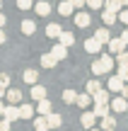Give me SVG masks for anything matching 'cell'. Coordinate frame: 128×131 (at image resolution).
<instances>
[{"instance_id":"6da1fadb","label":"cell","mask_w":128,"mask_h":131,"mask_svg":"<svg viewBox=\"0 0 128 131\" xmlns=\"http://www.w3.org/2000/svg\"><path fill=\"white\" fill-rule=\"evenodd\" d=\"M111 68H114V58H111L109 53H104L99 61L92 63V73H94V75H104V73H109Z\"/></svg>"},{"instance_id":"7a4b0ae2","label":"cell","mask_w":128,"mask_h":131,"mask_svg":"<svg viewBox=\"0 0 128 131\" xmlns=\"http://www.w3.org/2000/svg\"><path fill=\"white\" fill-rule=\"evenodd\" d=\"M109 107L114 109V112H119V114H123L126 109H128V100L123 97V95H121V97H114V100H111V102H109Z\"/></svg>"},{"instance_id":"3957f363","label":"cell","mask_w":128,"mask_h":131,"mask_svg":"<svg viewBox=\"0 0 128 131\" xmlns=\"http://www.w3.org/2000/svg\"><path fill=\"white\" fill-rule=\"evenodd\" d=\"M73 22H75V27H80V29H85V27H90V15L87 12H75L73 15Z\"/></svg>"},{"instance_id":"277c9868","label":"cell","mask_w":128,"mask_h":131,"mask_svg":"<svg viewBox=\"0 0 128 131\" xmlns=\"http://www.w3.org/2000/svg\"><path fill=\"white\" fill-rule=\"evenodd\" d=\"M51 56H53V58H56V61H58V63H61V61H63V58H65V56H68V46H63V44H61V41H58V44H56V46H51Z\"/></svg>"},{"instance_id":"5b68a950","label":"cell","mask_w":128,"mask_h":131,"mask_svg":"<svg viewBox=\"0 0 128 131\" xmlns=\"http://www.w3.org/2000/svg\"><path fill=\"white\" fill-rule=\"evenodd\" d=\"M34 12L39 15V17H46V15H51V5H48V0H39L36 5H32Z\"/></svg>"},{"instance_id":"8992f818","label":"cell","mask_w":128,"mask_h":131,"mask_svg":"<svg viewBox=\"0 0 128 131\" xmlns=\"http://www.w3.org/2000/svg\"><path fill=\"white\" fill-rule=\"evenodd\" d=\"M104 46H109V51H111V53L116 56L119 51H123V49H126V44H123V39L119 37V39H109V41H106Z\"/></svg>"},{"instance_id":"52a82bcc","label":"cell","mask_w":128,"mask_h":131,"mask_svg":"<svg viewBox=\"0 0 128 131\" xmlns=\"http://www.w3.org/2000/svg\"><path fill=\"white\" fill-rule=\"evenodd\" d=\"M3 117L5 119H10V122H15V119H19V109H17V104H5V109H3Z\"/></svg>"},{"instance_id":"ba28073f","label":"cell","mask_w":128,"mask_h":131,"mask_svg":"<svg viewBox=\"0 0 128 131\" xmlns=\"http://www.w3.org/2000/svg\"><path fill=\"white\" fill-rule=\"evenodd\" d=\"M34 112H39V114H44V117H46V114L51 112V102H48L46 97L36 100V104H34Z\"/></svg>"},{"instance_id":"9c48e42d","label":"cell","mask_w":128,"mask_h":131,"mask_svg":"<svg viewBox=\"0 0 128 131\" xmlns=\"http://www.w3.org/2000/svg\"><path fill=\"white\" fill-rule=\"evenodd\" d=\"M123 85H126V80H121L119 75H111L109 78V92H121Z\"/></svg>"},{"instance_id":"30bf717a","label":"cell","mask_w":128,"mask_h":131,"mask_svg":"<svg viewBox=\"0 0 128 131\" xmlns=\"http://www.w3.org/2000/svg\"><path fill=\"white\" fill-rule=\"evenodd\" d=\"M46 124H48V129H61V114H56V112H48L46 114Z\"/></svg>"},{"instance_id":"8fae6325","label":"cell","mask_w":128,"mask_h":131,"mask_svg":"<svg viewBox=\"0 0 128 131\" xmlns=\"http://www.w3.org/2000/svg\"><path fill=\"white\" fill-rule=\"evenodd\" d=\"M75 104H77L80 109H87V107L92 104V95H90V92H82V95H77V97H75Z\"/></svg>"},{"instance_id":"7c38bea8","label":"cell","mask_w":128,"mask_h":131,"mask_svg":"<svg viewBox=\"0 0 128 131\" xmlns=\"http://www.w3.org/2000/svg\"><path fill=\"white\" fill-rule=\"evenodd\" d=\"M58 41H61L63 46H73V44H75V34H73V32H63V29H61V34H58Z\"/></svg>"},{"instance_id":"4fadbf2b","label":"cell","mask_w":128,"mask_h":131,"mask_svg":"<svg viewBox=\"0 0 128 131\" xmlns=\"http://www.w3.org/2000/svg\"><path fill=\"white\" fill-rule=\"evenodd\" d=\"M94 39H97V41L102 44V46H104V44H106V41L111 39V34H109V29H106V27H99V29L94 32Z\"/></svg>"},{"instance_id":"5bb4252c","label":"cell","mask_w":128,"mask_h":131,"mask_svg":"<svg viewBox=\"0 0 128 131\" xmlns=\"http://www.w3.org/2000/svg\"><path fill=\"white\" fill-rule=\"evenodd\" d=\"M19 119H32L34 117V104H19Z\"/></svg>"},{"instance_id":"9a60e30c","label":"cell","mask_w":128,"mask_h":131,"mask_svg":"<svg viewBox=\"0 0 128 131\" xmlns=\"http://www.w3.org/2000/svg\"><path fill=\"white\" fill-rule=\"evenodd\" d=\"M94 122H97L94 112H85V114H82V119H80V124H82L85 129H92V126H94Z\"/></svg>"},{"instance_id":"2e32d148","label":"cell","mask_w":128,"mask_h":131,"mask_svg":"<svg viewBox=\"0 0 128 131\" xmlns=\"http://www.w3.org/2000/svg\"><path fill=\"white\" fill-rule=\"evenodd\" d=\"M99 49H102V44L97 41L94 37H92V39H87V41H85V51H87V53H99Z\"/></svg>"},{"instance_id":"e0dca14e","label":"cell","mask_w":128,"mask_h":131,"mask_svg":"<svg viewBox=\"0 0 128 131\" xmlns=\"http://www.w3.org/2000/svg\"><path fill=\"white\" fill-rule=\"evenodd\" d=\"M73 10H75V7H73V3H70V0H63V3L58 5V12H61L63 17H70V15H73Z\"/></svg>"},{"instance_id":"ac0fdd59","label":"cell","mask_w":128,"mask_h":131,"mask_svg":"<svg viewBox=\"0 0 128 131\" xmlns=\"http://www.w3.org/2000/svg\"><path fill=\"white\" fill-rule=\"evenodd\" d=\"M19 29H22V34H27V37H32V34L36 32V24H34L32 19H24V22L19 24Z\"/></svg>"},{"instance_id":"d6986e66","label":"cell","mask_w":128,"mask_h":131,"mask_svg":"<svg viewBox=\"0 0 128 131\" xmlns=\"http://www.w3.org/2000/svg\"><path fill=\"white\" fill-rule=\"evenodd\" d=\"M41 97H46V88L34 83V85H32V100L36 102V100H41Z\"/></svg>"},{"instance_id":"ffe728a7","label":"cell","mask_w":128,"mask_h":131,"mask_svg":"<svg viewBox=\"0 0 128 131\" xmlns=\"http://www.w3.org/2000/svg\"><path fill=\"white\" fill-rule=\"evenodd\" d=\"M5 97H7V102L17 104L19 100H22V90H5Z\"/></svg>"},{"instance_id":"44dd1931","label":"cell","mask_w":128,"mask_h":131,"mask_svg":"<svg viewBox=\"0 0 128 131\" xmlns=\"http://www.w3.org/2000/svg\"><path fill=\"white\" fill-rule=\"evenodd\" d=\"M92 104H94V109H92V112H94L97 119H102L104 114H109V104H99V102H92Z\"/></svg>"},{"instance_id":"7402d4cb","label":"cell","mask_w":128,"mask_h":131,"mask_svg":"<svg viewBox=\"0 0 128 131\" xmlns=\"http://www.w3.org/2000/svg\"><path fill=\"white\" fill-rule=\"evenodd\" d=\"M56 66H58V61L51 56V53H44L41 56V68H56Z\"/></svg>"},{"instance_id":"603a6c76","label":"cell","mask_w":128,"mask_h":131,"mask_svg":"<svg viewBox=\"0 0 128 131\" xmlns=\"http://www.w3.org/2000/svg\"><path fill=\"white\" fill-rule=\"evenodd\" d=\"M102 19H104L106 27H111V24H116V12H111V10H104V12H102Z\"/></svg>"},{"instance_id":"cb8c5ba5","label":"cell","mask_w":128,"mask_h":131,"mask_svg":"<svg viewBox=\"0 0 128 131\" xmlns=\"http://www.w3.org/2000/svg\"><path fill=\"white\" fill-rule=\"evenodd\" d=\"M102 129H106V131L116 129V119H114V117H109V114H104V117H102Z\"/></svg>"},{"instance_id":"d4e9b609","label":"cell","mask_w":128,"mask_h":131,"mask_svg":"<svg viewBox=\"0 0 128 131\" xmlns=\"http://www.w3.org/2000/svg\"><path fill=\"white\" fill-rule=\"evenodd\" d=\"M22 78H24V83H27V85H34L39 75H36V70H34V68H29V70H24V75H22Z\"/></svg>"},{"instance_id":"484cf974","label":"cell","mask_w":128,"mask_h":131,"mask_svg":"<svg viewBox=\"0 0 128 131\" xmlns=\"http://www.w3.org/2000/svg\"><path fill=\"white\" fill-rule=\"evenodd\" d=\"M121 7H123V5H121V0H104V10H111V12H119Z\"/></svg>"},{"instance_id":"4316f807","label":"cell","mask_w":128,"mask_h":131,"mask_svg":"<svg viewBox=\"0 0 128 131\" xmlns=\"http://www.w3.org/2000/svg\"><path fill=\"white\" fill-rule=\"evenodd\" d=\"M58 34H61V24H48V27H46V37L58 39Z\"/></svg>"},{"instance_id":"83f0119b","label":"cell","mask_w":128,"mask_h":131,"mask_svg":"<svg viewBox=\"0 0 128 131\" xmlns=\"http://www.w3.org/2000/svg\"><path fill=\"white\" fill-rule=\"evenodd\" d=\"M34 129H36V131H46V129H48L46 117H44V114H39V119H34Z\"/></svg>"},{"instance_id":"f1b7e54d","label":"cell","mask_w":128,"mask_h":131,"mask_svg":"<svg viewBox=\"0 0 128 131\" xmlns=\"http://www.w3.org/2000/svg\"><path fill=\"white\" fill-rule=\"evenodd\" d=\"M75 97H77L75 90H65V92H63V102L65 104H75Z\"/></svg>"},{"instance_id":"f546056e","label":"cell","mask_w":128,"mask_h":131,"mask_svg":"<svg viewBox=\"0 0 128 131\" xmlns=\"http://www.w3.org/2000/svg\"><path fill=\"white\" fill-rule=\"evenodd\" d=\"M85 5L90 10H99V7H104V0H85Z\"/></svg>"},{"instance_id":"4dcf8cb0","label":"cell","mask_w":128,"mask_h":131,"mask_svg":"<svg viewBox=\"0 0 128 131\" xmlns=\"http://www.w3.org/2000/svg\"><path fill=\"white\" fill-rule=\"evenodd\" d=\"M99 88H102V83H99V80H90V83H87V92H90V95H94Z\"/></svg>"},{"instance_id":"1f68e13d","label":"cell","mask_w":128,"mask_h":131,"mask_svg":"<svg viewBox=\"0 0 128 131\" xmlns=\"http://www.w3.org/2000/svg\"><path fill=\"white\" fill-rule=\"evenodd\" d=\"M119 78L121 80L128 78V63H119Z\"/></svg>"},{"instance_id":"d6a6232c","label":"cell","mask_w":128,"mask_h":131,"mask_svg":"<svg viewBox=\"0 0 128 131\" xmlns=\"http://www.w3.org/2000/svg\"><path fill=\"white\" fill-rule=\"evenodd\" d=\"M32 5H34L32 0H17V7L19 10H32Z\"/></svg>"},{"instance_id":"836d02e7","label":"cell","mask_w":128,"mask_h":131,"mask_svg":"<svg viewBox=\"0 0 128 131\" xmlns=\"http://www.w3.org/2000/svg\"><path fill=\"white\" fill-rule=\"evenodd\" d=\"M116 19H121L123 24H128V10H119V12H116Z\"/></svg>"},{"instance_id":"e575fe53","label":"cell","mask_w":128,"mask_h":131,"mask_svg":"<svg viewBox=\"0 0 128 131\" xmlns=\"http://www.w3.org/2000/svg\"><path fill=\"white\" fill-rule=\"evenodd\" d=\"M10 124H12V122L3 117V119H0V131H7V129H10Z\"/></svg>"},{"instance_id":"d590c367","label":"cell","mask_w":128,"mask_h":131,"mask_svg":"<svg viewBox=\"0 0 128 131\" xmlns=\"http://www.w3.org/2000/svg\"><path fill=\"white\" fill-rule=\"evenodd\" d=\"M0 83L7 88V85H10V75H7V73H0Z\"/></svg>"},{"instance_id":"8d00e7d4","label":"cell","mask_w":128,"mask_h":131,"mask_svg":"<svg viewBox=\"0 0 128 131\" xmlns=\"http://www.w3.org/2000/svg\"><path fill=\"white\" fill-rule=\"evenodd\" d=\"M73 7H85V0H70Z\"/></svg>"},{"instance_id":"74e56055","label":"cell","mask_w":128,"mask_h":131,"mask_svg":"<svg viewBox=\"0 0 128 131\" xmlns=\"http://www.w3.org/2000/svg\"><path fill=\"white\" fill-rule=\"evenodd\" d=\"M121 39H123V44H126V46H128V27L123 29V34H121Z\"/></svg>"},{"instance_id":"f35d334b","label":"cell","mask_w":128,"mask_h":131,"mask_svg":"<svg viewBox=\"0 0 128 131\" xmlns=\"http://www.w3.org/2000/svg\"><path fill=\"white\" fill-rule=\"evenodd\" d=\"M121 95H123V97H126V100H128V83H126V85H123V90H121Z\"/></svg>"},{"instance_id":"ab89813d","label":"cell","mask_w":128,"mask_h":131,"mask_svg":"<svg viewBox=\"0 0 128 131\" xmlns=\"http://www.w3.org/2000/svg\"><path fill=\"white\" fill-rule=\"evenodd\" d=\"M5 39H7V37H5V32H3V27H0V44H5Z\"/></svg>"},{"instance_id":"60d3db41","label":"cell","mask_w":128,"mask_h":131,"mask_svg":"<svg viewBox=\"0 0 128 131\" xmlns=\"http://www.w3.org/2000/svg\"><path fill=\"white\" fill-rule=\"evenodd\" d=\"M5 22H7V19H5V15L0 12V27H5Z\"/></svg>"},{"instance_id":"b9f144b4","label":"cell","mask_w":128,"mask_h":131,"mask_svg":"<svg viewBox=\"0 0 128 131\" xmlns=\"http://www.w3.org/2000/svg\"><path fill=\"white\" fill-rule=\"evenodd\" d=\"M3 95H5V85L0 83V100H3Z\"/></svg>"},{"instance_id":"7bdbcfd3","label":"cell","mask_w":128,"mask_h":131,"mask_svg":"<svg viewBox=\"0 0 128 131\" xmlns=\"http://www.w3.org/2000/svg\"><path fill=\"white\" fill-rule=\"evenodd\" d=\"M3 109H5V104H3V100H0V117H3Z\"/></svg>"},{"instance_id":"ee69618b","label":"cell","mask_w":128,"mask_h":131,"mask_svg":"<svg viewBox=\"0 0 128 131\" xmlns=\"http://www.w3.org/2000/svg\"><path fill=\"white\" fill-rule=\"evenodd\" d=\"M121 5H123V7H126V5H128V0H121Z\"/></svg>"},{"instance_id":"f6af8a7d","label":"cell","mask_w":128,"mask_h":131,"mask_svg":"<svg viewBox=\"0 0 128 131\" xmlns=\"http://www.w3.org/2000/svg\"><path fill=\"white\" fill-rule=\"evenodd\" d=\"M0 10H3V3H0Z\"/></svg>"},{"instance_id":"bcb514c9","label":"cell","mask_w":128,"mask_h":131,"mask_svg":"<svg viewBox=\"0 0 128 131\" xmlns=\"http://www.w3.org/2000/svg\"><path fill=\"white\" fill-rule=\"evenodd\" d=\"M126 83H128V78H126Z\"/></svg>"}]
</instances>
